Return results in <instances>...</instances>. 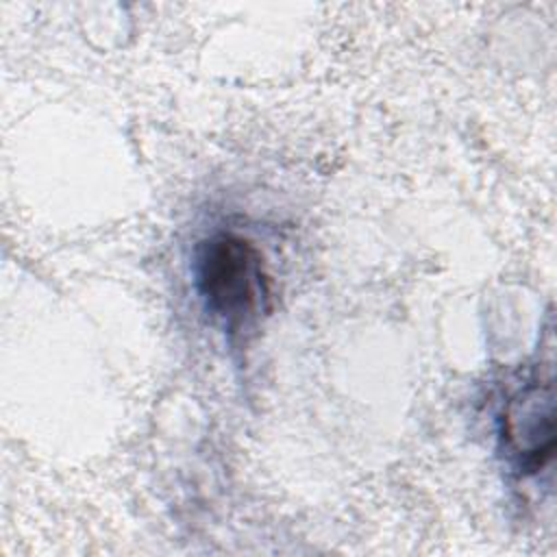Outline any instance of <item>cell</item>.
<instances>
[{
	"label": "cell",
	"instance_id": "6da1fadb",
	"mask_svg": "<svg viewBox=\"0 0 557 557\" xmlns=\"http://www.w3.org/2000/svg\"><path fill=\"white\" fill-rule=\"evenodd\" d=\"M194 285L207 313L231 335L252 329L270 307V283L259 248L228 231L200 239L191 261Z\"/></svg>",
	"mask_w": 557,
	"mask_h": 557
},
{
	"label": "cell",
	"instance_id": "7a4b0ae2",
	"mask_svg": "<svg viewBox=\"0 0 557 557\" xmlns=\"http://www.w3.org/2000/svg\"><path fill=\"white\" fill-rule=\"evenodd\" d=\"M500 442L522 474L542 472L555 450L553 379H535L513 392L500 413Z\"/></svg>",
	"mask_w": 557,
	"mask_h": 557
}]
</instances>
